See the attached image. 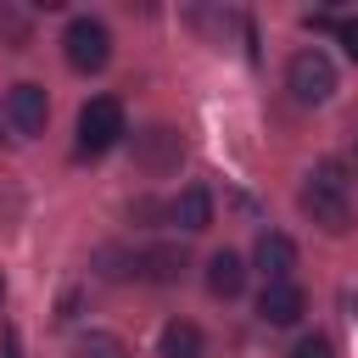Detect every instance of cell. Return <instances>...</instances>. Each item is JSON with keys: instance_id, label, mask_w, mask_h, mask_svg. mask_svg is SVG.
<instances>
[{"instance_id": "obj_16", "label": "cell", "mask_w": 358, "mask_h": 358, "mask_svg": "<svg viewBox=\"0 0 358 358\" xmlns=\"http://www.w3.org/2000/svg\"><path fill=\"white\" fill-rule=\"evenodd\" d=\"M285 358H336V347H330V336H296V347Z\"/></svg>"}, {"instance_id": "obj_1", "label": "cell", "mask_w": 358, "mask_h": 358, "mask_svg": "<svg viewBox=\"0 0 358 358\" xmlns=\"http://www.w3.org/2000/svg\"><path fill=\"white\" fill-rule=\"evenodd\" d=\"M296 207H302V218H308V224H319L324 235H347V229H352V196H347V185H341V168H336V162H324L319 173H308V179H302Z\"/></svg>"}, {"instance_id": "obj_8", "label": "cell", "mask_w": 358, "mask_h": 358, "mask_svg": "<svg viewBox=\"0 0 358 358\" xmlns=\"http://www.w3.org/2000/svg\"><path fill=\"white\" fill-rule=\"evenodd\" d=\"M168 224H179V229H207L213 224V190L207 185H185L173 201H168Z\"/></svg>"}, {"instance_id": "obj_18", "label": "cell", "mask_w": 358, "mask_h": 358, "mask_svg": "<svg viewBox=\"0 0 358 358\" xmlns=\"http://www.w3.org/2000/svg\"><path fill=\"white\" fill-rule=\"evenodd\" d=\"M0 358H22V341H17V324L0 330Z\"/></svg>"}, {"instance_id": "obj_13", "label": "cell", "mask_w": 358, "mask_h": 358, "mask_svg": "<svg viewBox=\"0 0 358 358\" xmlns=\"http://www.w3.org/2000/svg\"><path fill=\"white\" fill-rule=\"evenodd\" d=\"M73 358H134V352H129V341L112 336V330H84V336L73 341Z\"/></svg>"}, {"instance_id": "obj_11", "label": "cell", "mask_w": 358, "mask_h": 358, "mask_svg": "<svg viewBox=\"0 0 358 358\" xmlns=\"http://www.w3.org/2000/svg\"><path fill=\"white\" fill-rule=\"evenodd\" d=\"M140 280H151V285H179V280H185V252H179V246H145V252H140Z\"/></svg>"}, {"instance_id": "obj_2", "label": "cell", "mask_w": 358, "mask_h": 358, "mask_svg": "<svg viewBox=\"0 0 358 358\" xmlns=\"http://www.w3.org/2000/svg\"><path fill=\"white\" fill-rule=\"evenodd\" d=\"M123 134H129V117H123V101L117 95H95V101L78 106V157H101Z\"/></svg>"}, {"instance_id": "obj_4", "label": "cell", "mask_w": 358, "mask_h": 358, "mask_svg": "<svg viewBox=\"0 0 358 358\" xmlns=\"http://www.w3.org/2000/svg\"><path fill=\"white\" fill-rule=\"evenodd\" d=\"M62 56L73 73H101L112 62V28L101 17H73L62 28Z\"/></svg>"}, {"instance_id": "obj_17", "label": "cell", "mask_w": 358, "mask_h": 358, "mask_svg": "<svg viewBox=\"0 0 358 358\" xmlns=\"http://www.w3.org/2000/svg\"><path fill=\"white\" fill-rule=\"evenodd\" d=\"M336 39H341V50L358 62V17H336Z\"/></svg>"}, {"instance_id": "obj_14", "label": "cell", "mask_w": 358, "mask_h": 358, "mask_svg": "<svg viewBox=\"0 0 358 358\" xmlns=\"http://www.w3.org/2000/svg\"><path fill=\"white\" fill-rule=\"evenodd\" d=\"M95 263H101V280H129V274H140V252H123V246H101Z\"/></svg>"}, {"instance_id": "obj_3", "label": "cell", "mask_w": 358, "mask_h": 358, "mask_svg": "<svg viewBox=\"0 0 358 358\" xmlns=\"http://www.w3.org/2000/svg\"><path fill=\"white\" fill-rule=\"evenodd\" d=\"M129 151H134V168H140L145 179H168V173H179V162H185V134H179L173 123H145V129H134Z\"/></svg>"}, {"instance_id": "obj_6", "label": "cell", "mask_w": 358, "mask_h": 358, "mask_svg": "<svg viewBox=\"0 0 358 358\" xmlns=\"http://www.w3.org/2000/svg\"><path fill=\"white\" fill-rule=\"evenodd\" d=\"M308 313V291L296 280H263L257 291V319L263 324H296Z\"/></svg>"}, {"instance_id": "obj_9", "label": "cell", "mask_w": 358, "mask_h": 358, "mask_svg": "<svg viewBox=\"0 0 358 358\" xmlns=\"http://www.w3.org/2000/svg\"><path fill=\"white\" fill-rule=\"evenodd\" d=\"M252 257H257L263 280H291V268H296V241H291V235H280V229H263Z\"/></svg>"}, {"instance_id": "obj_10", "label": "cell", "mask_w": 358, "mask_h": 358, "mask_svg": "<svg viewBox=\"0 0 358 358\" xmlns=\"http://www.w3.org/2000/svg\"><path fill=\"white\" fill-rule=\"evenodd\" d=\"M207 291L224 296V302H235V296L246 291V263H241V252H213V257H207Z\"/></svg>"}, {"instance_id": "obj_19", "label": "cell", "mask_w": 358, "mask_h": 358, "mask_svg": "<svg viewBox=\"0 0 358 358\" xmlns=\"http://www.w3.org/2000/svg\"><path fill=\"white\" fill-rule=\"evenodd\" d=\"M302 22H308V28H313V34H319V28H336V17H330V11H308V17H302Z\"/></svg>"}, {"instance_id": "obj_5", "label": "cell", "mask_w": 358, "mask_h": 358, "mask_svg": "<svg viewBox=\"0 0 358 358\" xmlns=\"http://www.w3.org/2000/svg\"><path fill=\"white\" fill-rule=\"evenodd\" d=\"M285 90H291L302 106H324V101L336 95V62H330L319 45L296 50V56L285 62Z\"/></svg>"}, {"instance_id": "obj_20", "label": "cell", "mask_w": 358, "mask_h": 358, "mask_svg": "<svg viewBox=\"0 0 358 358\" xmlns=\"http://www.w3.org/2000/svg\"><path fill=\"white\" fill-rule=\"evenodd\" d=\"M352 168H358V134H352Z\"/></svg>"}, {"instance_id": "obj_7", "label": "cell", "mask_w": 358, "mask_h": 358, "mask_svg": "<svg viewBox=\"0 0 358 358\" xmlns=\"http://www.w3.org/2000/svg\"><path fill=\"white\" fill-rule=\"evenodd\" d=\"M6 117H11L17 134H45V117H50L45 84H11L6 90Z\"/></svg>"}, {"instance_id": "obj_21", "label": "cell", "mask_w": 358, "mask_h": 358, "mask_svg": "<svg viewBox=\"0 0 358 358\" xmlns=\"http://www.w3.org/2000/svg\"><path fill=\"white\" fill-rule=\"evenodd\" d=\"M0 296H6V280H0Z\"/></svg>"}, {"instance_id": "obj_15", "label": "cell", "mask_w": 358, "mask_h": 358, "mask_svg": "<svg viewBox=\"0 0 358 358\" xmlns=\"http://www.w3.org/2000/svg\"><path fill=\"white\" fill-rule=\"evenodd\" d=\"M0 39H6L11 50H22V45H28V17L11 11V6H0Z\"/></svg>"}, {"instance_id": "obj_12", "label": "cell", "mask_w": 358, "mask_h": 358, "mask_svg": "<svg viewBox=\"0 0 358 358\" xmlns=\"http://www.w3.org/2000/svg\"><path fill=\"white\" fill-rule=\"evenodd\" d=\"M157 347H162V358H201L207 352V341H201V330L190 319H168L162 336H157Z\"/></svg>"}]
</instances>
